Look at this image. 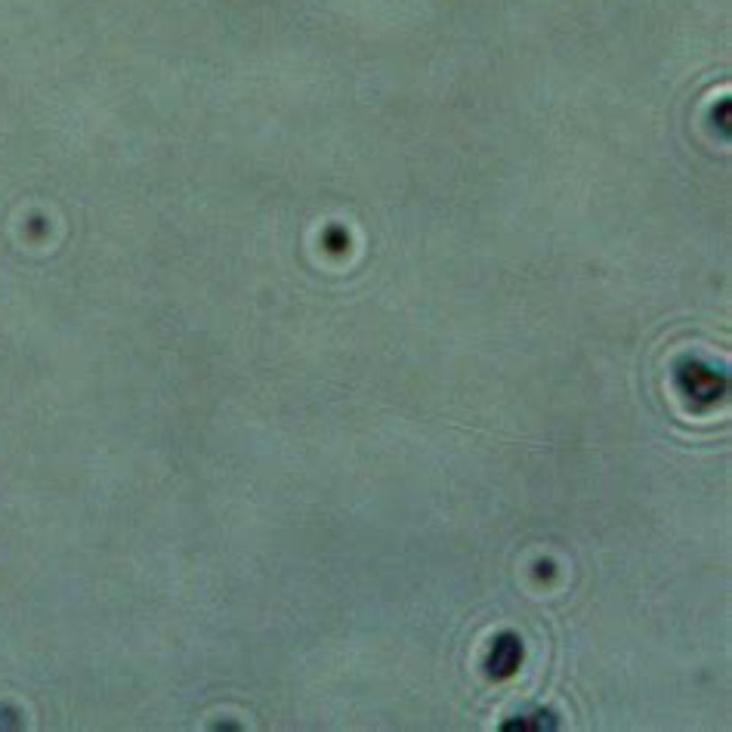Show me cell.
Instances as JSON below:
<instances>
[{
  "label": "cell",
  "instance_id": "cell-1",
  "mask_svg": "<svg viewBox=\"0 0 732 732\" xmlns=\"http://www.w3.org/2000/svg\"><path fill=\"white\" fill-rule=\"evenodd\" d=\"M519 662H523V646H519L517 636H501V640L495 643V649H491V673H498V677H507V673H513L519 668Z\"/></svg>",
  "mask_w": 732,
  "mask_h": 732
}]
</instances>
